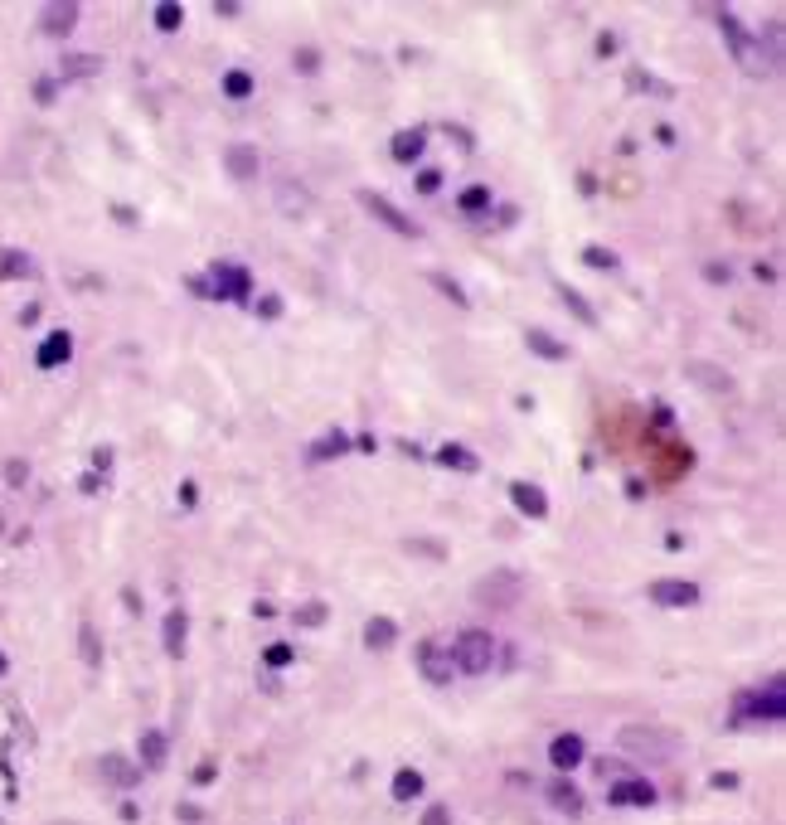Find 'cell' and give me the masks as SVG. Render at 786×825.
Returning <instances> with one entry per match:
<instances>
[{
  "label": "cell",
  "mask_w": 786,
  "mask_h": 825,
  "mask_svg": "<svg viewBox=\"0 0 786 825\" xmlns=\"http://www.w3.org/2000/svg\"><path fill=\"white\" fill-rule=\"evenodd\" d=\"M408 554H422V559H442L447 549H442L437 539H408Z\"/></svg>",
  "instance_id": "cell-39"
},
{
  "label": "cell",
  "mask_w": 786,
  "mask_h": 825,
  "mask_svg": "<svg viewBox=\"0 0 786 825\" xmlns=\"http://www.w3.org/2000/svg\"><path fill=\"white\" fill-rule=\"evenodd\" d=\"M524 597V573L520 569H491L471 583V602L491 607V612H515Z\"/></svg>",
  "instance_id": "cell-2"
},
{
  "label": "cell",
  "mask_w": 786,
  "mask_h": 825,
  "mask_svg": "<svg viewBox=\"0 0 786 825\" xmlns=\"http://www.w3.org/2000/svg\"><path fill=\"white\" fill-rule=\"evenodd\" d=\"M593 767H597V777H602V782H622V777H631L626 758H597Z\"/></svg>",
  "instance_id": "cell-34"
},
{
  "label": "cell",
  "mask_w": 786,
  "mask_h": 825,
  "mask_svg": "<svg viewBox=\"0 0 786 825\" xmlns=\"http://www.w3.org/2000/svg\"><path fill=\"white\" fill-rule=\"evenodd\" d=\"M180 20H185L180 5H156V29H165V35H170V29H180Z\"/></svg>",
  "instance_id": "cell-37"
},
{
  "label": "cell",
  "mask_w": 786,
  "mask_h": 825,
  "mask_svg": "<svg viewBox=\"0 0 786 825\" xmlns=\"http://www.w3.org/2000/svg\"><path fill=\"white\" fill-rule=\"evenodd\" d=\"M447 646H452V660H457L461 675H485L495 665V636L481 632V626L457 632V641H447Z\"/></svg>",
  "instance_id": "cell-4"
},
{
  "label": "cell",
  "mask_w": 786,
  "mask_h": 825,
  "mask_svg": "<svg viewBox=\"0 0 786 825\" xmlns=\"http://www.w3.org/2000/svg\"><path fill=\"white\" fill-rule=\"evenodd\" d=\"M437 461H442V467H457V471H467V476H476V471H481V461H476L467 447H442V452H437Z\"/></svg>",
  "instance_id": "cell-29"
},
{
  "label": "cell",
  "mask_w": 786,
  "mask_h": 825,
  "mask_svg": "<svg viewBox=\"0 0 786 825\" xmlns=\"http://www.w3.org/2000/svg\"><path fill=\"white\" fill-rule=\"evenodd\" d=\"M422 825H452V806H428V816H422Z\"/></svg>",
  "instance_id": "cell-42"
},
{
  "label": "cell",
  "mask_w": 786,
  "mask_h": 825,
  "mask_svg": "<svg viewBox=\"0 0 786 825\" xmlns=\"http://www.w3.org/2000/svg\"><path fill=\"white\" fill-rule=\"evenodd\" d=\"M137 748H141V767H146V772H161L165 767V748H170V742H165L161 728H146Z\"/></svg>",
  "instance_id": "cell-20"
},
{
  "label": "cell",
  "mask_w": 786,
  "mask_h": 825,
  "mask_svg": "<svg viewBox=\"0 0 786 825\" xmlns=\"http://www.w3.org/2000/svg\"><path fill=\"white\" fill-rule=\"evenodd\" d=\"M524 345H530L534 355H544L549 365H558V359H568V345H558V340L549 335V330H539V326H530V330H524Z\"/></svg>",
  "instance_id": "cell-22"
},
{
  "label": "cell",
  "mask_w": 786,
  "mask_h": 825,
  "mask_svg": "<svg viewBox=\"0 0 786 825\" xmlns=\"http://www.w3.org/2000/svg\"><path fill=\"white\" fill-rule=\"evenodd\" d=\"M359 204H365V209L374 214L379 224H384V229H393V233H398V239H422V229H418V224H413L408 214H398V209H393V204L384 200V194H374V190H359Z\"/></svg>",
  "instance_id": "cell-6"
},
{
  "label": "cell",
  "mask_w": 786,
  "mask_h": 825,
  "mask_svg": "<svg viewBox=\"0 0 786 825\" xmlns=\"http://www.w3.org/2000/svg\"><path fill=\"white\" fill-rule=\"evenodd\" d=\"M554 292H558V302H563V306H568V311H573L583 326H597V311H593V306H587V302H583V296H578L568 282H554Z\"/></svg>",
  "instance_id": "cell-25"
},
{
  "label": "cell",
  "mask_w": 786,
  "mask_h": 825,
  "mask_svg": "<svg viewBox=\"0 0 786 825\" xmlns=\"http://www.w3.org/2000/svg\"><path fill=\"white\" fill-rule=\"evenodd\" d=\"M224 92H229L233 102H243L248 92H253V74H243V68H233V74H224Z\"/></svg>",
  "instance_id": "cell-32"
},
{
  "label": "cell",
  "mask_w": 786,
  "mask_h": 825,
  "mask_svg": "<svg viewBox=\"0 0 786 825\" xmlns=\"http://www.w3.org/2000/svg\"><path fill=\"white\" fill-rule=\"evenodd\" d=\"M583 758H587V748H583V738H578V734H558L549 742V762H554L558 772H573Z\"/></svg>",
  "instance_id": "cell-13"
},
{
  "label": "cell",
  "mask_w": 786,
  "mask_h": 825,
  "mask_svg": "<svg viewBox=\"0 0 786 825\" xmlns=\"http://www.w3.org/2000/svg\"><path fill=\"white\" fill-rule=\"evenodd\" d=\"M685 738L665 724H622L617 728V758L641 762V767H665V762L680 758Z\"/></svg>",
  "instance_id": "cell-1"
},
{
  "label": "cell",
  "mask_w": 786,
  "mask_h": 825,
  "mask_svg": "<svg viewBox=\"0 0 786 825\" xmlns=\"http://www.w3.org/2000/svg\"><path fill=\"white\" fill-rule=\"evenodd\" d=\"M267 665H272V670H282V665H292V646H287V641H272V646H267Z\"/></svg>",
  "instance_id": "cell-38"
},
{
  "label": "cell",
  "mask_w": 786,
  "mask_h": 825,
  "mask_svg": "<svg viewBox=\"0 0 786 825\" xmlns=\"http://www.w3.org/2000/svg\"><path fill=\"white\" fill-rule=\"evenodd\" d=\"M544 791H549V801H554L558 811H568V816H583V791H578L568 777H554Z\"/></svg>",
  "instance_id": "cell-17"
},
{
  "label": "cell",
  "mask_w": 786,
  "mask_h": 825,
  "mask_svg": "<svg viewBox=\"0 0 786 825\" xmlns=\"http://www.w3.org/2000/svg\"><path fill=\"white\" fill-rule=\"evenodd\" d=\"M78 656H83V665L88 670H102V636H98V626L92 622L78 626Z\"/></svg>",
  "instance_id": "cell-23"
},
{
  "label": "cell",
  "mask_w": 786,
  "mask_h": 825,
  "mask_svg": "<svg viewBox=\"0 0 786 825\" xmlns=\"http://www.w3.org/2000/svg\"><path fill=\"white\" fill-rule=\"evenodd\" d=\"M413 797H422V772L418 767L393 772V801H413Z\"/></svg>",
  "instance_id": "cell-27"
},
{
  "label": "cell",
  "mask_w": 786,
  "mask_h": 825,
  "mask_svg": "<svg viewBox=\"0 0 786 825\" xmlns=\"http://www.w3.org/2000/svg\"><path fill=\"white\" fill-rule=\"evenodd\" d=\"M583 263H587V267H617V257H612V253H602V248H587Z\"/></svg>",
  "instance_id": "cell-41"
},
{
  "label": "cell",
  "mask_w": 786,
  "mask_h": 825,
  "mask_svg": "<svg viewBox=\"0 0 786 825\" xmlns=\"http://www.w3.org/2000/svg\"><path fill=\"white\" fill-rule=\"evenodd\" d=\"M74 25H78V5H49L44 15H39V29H44V35H54V39H64Z\"/></svg>",
  "instance_id": "cell-18"
},
{
  "label": "cell",
  "mask_w": 786,
  "mask_h": 825,
  "mask_svg": "<svg viewBox=\"0 0 786 825\" xmlns=\"http://www.w3.org/2000/svg\"><path fill=\"white\" fill-rule=\"evenodd\" d=\"M98 772H102V782H107V787H117V791H137L141 787V762L122 758V752H102Z\"/></svg>",
  "instance_id": "cell-10"
},
{
  "label": "cell",
  "mask_w": 786,
  "mask_h": 825,
  "mask_svg": "<svg viewBox=\"0 0 786 825\" xmlns=\"http://www.w3.org/2000/svg\"><path fill=\"white\" fill-rule=\"evenodd\" d=\"M510 500H515V510L530 515V520H544V515H549V495H544L539 486H530V481H515Z\"/></svg>",
  "instance_id": "cell-14"
},
{
  "label": "cell",
  "mask_w": 786,
  "mask_h": 825,
  "mask_svg": "<svg viewBox=\"0 0 786 825\" xmlns=\"http://www.w3.org/2000/svg\"><path fill=\"white\" fill-rule=\"evenodd\" d=\"M340 452H350V437H345V432H326V442H316V447H311V461L340 457Z\"/></svg>",
  "instance_id": "cell-30"
},
{
  "label": "cell",
  "mask_w": 786,
  "mask_h": 825,
  "mask_svg": "<svg viewBox=\"0 0 786 825\" xmlns=\"http://www.w3.org/2000/svg\"><path fill=\"white\" fill-rule=\"evenodd\" d=\"M68 355H74V335H68V330H54V335L39 345V365H44V369H59Z\"/></svg>",
  "instance_id": "cell-19"
},
{
  "label": "cell",
  "mask_w": 786,
  "mask_h": 825,
  "mask_svg": "<svg viewBox=\"0 0 786 825\" xmlns=\"http://www.w3.org/2000/svg\"><path fill=\"white\" fill-rule=\"evenodd\" d=\"M646 597L656 607H695L699 602V583H689V578H656V583L646 587Z\"/></svg>",
  "instance_id": "cell-8"
},
{
  "label": "cell",
  "mask_w": 786,
  "mask_h": 825,
  "mask_svg": "<svg viewBox=\"0 0 786 825\" xmlns=\"http://www.w3.org/2000/svg\"><path fill=\"white\" fill-rule=\"evenodd\" d=\"M326 602H302V607H296V612H292V622L296 626H320V622H326Z\"/></svg>",
  "instance_id": "cell-35"
},
{
  "label": "cell",
  "mask_w": 786,
  "mask_h": 825,
  "mask_svg": "<svg viewBox=\"0 0 786 825\" xmlns=\"http://www.w3.org/2000/svg\"><path fill=\"white\" fill-rule=\"evenodd\" d=\"M782 714H786L782 675H772L767 685H758V689H743V695L733 699V719H738V724H752V719H767V724H777Z\"/></svg>",
  "instance_id": "cell-3"
},
{
  "label": "cell",
  "mask_w": 786,
  "mask_h": 825,
  "mask_svg": "<svg viewBox=\"0 0 786 825\" xmlns=\"http://www.w3.org/2000/svg\"><path fill=\"white\" fill-rule=\"evenodd\" d=\"M224 165H229L233 180H253V175L263 170V151H257L253 141H233V146L224 151Z\"/></svg>",
  "instance_id": "cell-12"
},
{
  "label": "cell",
  "mask_w": 786,
  "mask_h": 825,
  "mask_svg": "<svg viewBox=\"0 0 786 825\" xmlns=\"http://www.w3.org/2000/svg\"><path fill=\"white\" fill-rule=\"evenodd\" d=\"M719 29H723V35H728V44H733L728 54L738 59V64L748 68V74H767V64H762V59H758V39H752L748 29L738 25V15H728V10H723V15H719Z\"/></svg>",
  "instance_id": "cell-5"
},
{
  "label": "cell",
  "mask_w": 786,
  "mask_h": 825,
  "mask_svg": "<svg viewBox=\"0 0 786 825\" xmlns=\"http://www.w3.org/2000/svg\"><path fill=\"white\" fill-rule=\"evenodd\" d=\"M0 277H29V257H25V253H10V248H0Z\"/></svg>",
  "instance_id": "cell-33"
},
{
  "label": "cell",
  "mask_w": 786,
  "mask_h": 825,
  "mask_svg": "<svg viewBox=\"0 0 786 825\" xmlns=\"http://www.w3.org/2000/svg\"><path fill=\"white\" fill-rule=\"evenodd\" d=\"M185 641H190V617H185V607H170V612H165V656L180 660Z\"/></svg>",
  "instance_id": "cell-15"
},
{
  "label": "cell",
  "mask_w": 786,
  "mask_h": 825,
  "mask_svg": "<svg viewBox=\"0 0 786 825\" xmlns=\"http://www.w3.org/2000/svg\"><path fill=\"white\" fill-rule=\"evenodd\" d=\"M214 772H219V762H214V758H209V762H200V767H194V787H204V782H209Z\"/></svg>",
  "instance_id": "cell-45"
},
{
  "label": "cell",
  "mask_w": 786,
  "mask_h": 825,
  "mask_svg": "<svg viewBox=\"0 0 786 825\" xmlns=\"http://www.w3.org/2000/svg\"><path fill=\"white\" fill-rule=\"evenodd\" d=\"M457 204H461L467 214H481V209H491V190H485V185H471V190L461 194Z\"/></svg>",
  "instance_id": "cell-36"
},
{
  "label": "cell",
  "mask_w": 786,
  "mask_h": 825,
  "mask_svg": "<svg viewBox=\"0 0 786 825\" xmlns=\"http://www.w3.org/2000/svg\"><path fill=\"white\" fill-rule=\"evenodd\" d=\"M214 292L224 296V302H248V292H253V272L238 263H219L214 267Z\"/></svg>",
  "instance_id": "cell-11"
},
{
  "label": "cell",
  "mask_w": 786,
  "mask_h": 825,
  "mask_svg": "<svg viewBox=\"0 0 786 825\" xmlns=\"http://www.w3.org/2000/svg\"><path fill=\"white\" fill-rule=\"evenodd\" d=\"M393 641H398V622H393V617H369L365 622V646L369 651H389Z\"/></svg>",
  "instance_id": "cell-16"
},
{
  "label": "cell",
  "mask_w": 786,
  "mask_h": 825,
  "mask_svg": "<svg viewBox=\"0 0 786 825\" xmlns=\"http://www.w3.org/2000/svg\"><path fill=\"white\" fill-rule=\"evenodd\" d=\"M709 787H719V791H733V787H738V772H713V777H709Z\"/></svg>",
  "instance_id": "cell-44"
},
{
  "label": "cell",
  "mask_w": 786,
  "mask_h": 825,
  "mask_svg": "<svg viewBox=\"0 0 786 825\" xmlns=\"http://www.w3.org/2000/svg\"><path fill=\"white\" fill-rule=\"evenodd\" d=\"M418 665H422V675H428V685H452V675H457V660H452L447 641H422Z\"/></svg>",
  "instance_id": "cell-7"
},
{
  "label": "cell",
  "mask_w": 786,
  "mask_h": 825,
  "mask_svg": "<svg viewBox=\"0 0 786 825\" xmlns=\"http://www.w3.org/2000/svg\"><path fill=\"white\" fill-rule=\"evenodd\" d=\"M428 282H432V287H437V292H442V296H452V302H457V306H461V311H467V306H471V296H467V292H461V287H457V282H452V277H447V272H428Z\"/></svg>",
  "instance_id": "cell-31"
},
{
  "label": "cell",
  "mask_w": 786,
  "mask_h": 825,
  "mask_svg": "<svg viewBox=\"0 0 786 825\" xmlns=\"http://www.w3.org/2000/svg\"><path fill=\"white\" fill-rule=\"evenodd\" d=\"M685 374H689V379H699V384H709L713 394H728V389H733V379H728V374H719V369L699 365V359H695V365H685Z\"/></svg>",
  "instance_id": "cell-28"
},
{
  "label": "cell",
  "mask_w": 786,
  "mask_h": 825,
  "mask_svg": "<svg viewBox=\"0 0 786 825\" xmlns=\"http://www.w3.org/2000/svg\"><path fill=\"white\" fill-rule=\"evenodd\" d=\"M257 311H263V316H282V302H277V296H263V302H257Z\"/></svg>",
  "instance_id": "cell-46"
},
{
  "label": "cell",
  "mask_w": 786,
  "mask_h": 825,
  "mask_svg": "<svg viewBox=\"0 0 786 825\" xmlns=\"http://www.w3.org/2000/svg\"><path fill=\"white\" fill-rule=\"evenodd\" d=\"M656 801H660V791L646 777H636V772L607 787V806H656Z\"/></svg>",
  "instance_id": "cell-9"
},
{
  "label": "cell",
  "mask_w": 786,
  "mask_h": 825,
  "mask_svg": "<svg viewBox=\"0 0 786 825\" xmlns=\"http://www.w3.org/2000/svg\"><path fill=\"white\" fill-rule=\"evenodd\" d=\"M25 476H29V467H25V461H5V481H10V486H25Z\"/></svg>",
  "instance_id": "cell-40"
},
{
  "label": "cell",
  "mask_w": 786,
  "mask_h": 825,
  "mask_svg": "<svg viewBox=\"0 0 786 825\" xmlns=\"http://www.w3.org/2000/svg\"><path fill=\"white\" fill-rule=\"evenodd\" d=\"M59 74L64 78H92V74H102V54H64Z\"/></svg>",
  "instance_id": "cell-24"
},
{
  "label": "cell",
  "mask_w": 786,
  "mask_h": 825,
  "mask_svg": "<svg viewBox=\"0 0 786 825\" xmlns=\"http://www.w3.org/2000/svg\"><path fill=\"white\" fill-rule=\"evenodd\" d=\"M5 670H10V660H5V651H0V680H5Z\"/></svg>",
  "instance_id": "cell-47"
},
{
  "label": "cell",
  "mask_w": 786,
  "mask_h": 825,
  "mask_svg": "<svg viewBox=\"0 0 786 825\" xmlns=\"http://www.w3.org/2000/svg\"><path fill=\"white\" fill-rule=\"evenodd\" d=\"M277 204H282V214H306L311 209V190L296 180H277Z\"/></svg>",
  "instance_id": "cell-21"
},
{
  "label": "cell",
  "mask_w": 786,
  "mask_h": 825,
  "mask_svg": "<svg viewBox=\"0 0 786 825\" xmlns=\"http://www.w3.org/2000/svg\"><path fill=\"white\" fill-rule=\"evenodd\" d=\"M422 141H428L422 131H398V137H393V161H398V165H413V161L422 156Z\"/></svg>",
  "instance_id": "cell-26"
},
{
  "label": "cell",
  "mask_w": 786,
  "mask_h": 825,
  "mask_svg": "<svg viewBox=\"0 0 786 825\" xmlns=\"http://www.w3.org/2000/svg\"><path fill=\"white\" fill-rule=\"evenodd\" d=\"M704 277H709L713 287H723V282L733 277V267H728V263H709V267H704Z\"/></svg>",
  "instance_id": "cell-43"
}]
</instances>
